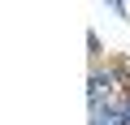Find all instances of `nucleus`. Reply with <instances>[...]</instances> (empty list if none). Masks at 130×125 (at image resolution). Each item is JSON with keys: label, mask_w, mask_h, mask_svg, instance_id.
I'll list each match as a JSON object with an SVG mask.
<instances>
[{"label": "nucleus", "mask_w": 130, "mask_h": 125, "mask_svg": "<svg viewBox=\"0 0 130 125\" xmlns=\"http://www.w3.org/2000/svg\"><path fill=\"white\" fill-rule=\"evenodd\" d=\"M91 125H126L121 104H100V108H91Z\"/></svg>", "instance_id": "1"}, {"label": "nucleus", "mask_w": 130, "mask_h": 125, "mask_svg": "<svg viewBox=\"0 0 130 125\" xmlns=\"http://www.w3.org/2000/svg\"><path fill=\"white\" fill-rule=\"evenodd\" d=\"M121 116H126V125H130V91L121 95Z\"/></svg>", "instance_id": "2"}]
</instances>
